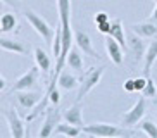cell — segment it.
<instances>
[{
    "instance_id": "1",
    "label": "cell",
    "mask_w": 157,
    "mask_h": 138,
    "mask_svg": "<svg viewBox=\"0 0 157 138\" xmlns=\"http://www.w3.org/2000/svg\"><path fill=\"white\" fill-rule=\"evenodd\" d=\"M57 10H59L60 28H62V52H60V57L56 60L54 74L50 76V83H48V86H47L45 93H43L47 97L50 95V92L56 88L59 74L66 66V60H67V55H69L71 45H73V38H74L73 28H71V0H57Z\"/></svg>"
},
{
    "instance_id": "2",
    "label": "cell",
    "mask_w": 157,
    "mask_h": 138,
    "mask_svg": "<svg viewBox=\"0 0 157 138\" xmlns=\"http://www.w3.org/2000/svg\"><path fill=\"white\" fill-rule=\"evenodd\" d=\"M83 133L92 135V136H100V138H114V136H133L135 131L126 129V126H117V124L92 123L88 126H83Z\"/></svg>"
},
{
    "instance_id": "3",
    "label": "cell",
    "mask_w": 157,
    "mask_h": 138,
    "mask_svg": "<svg viewBox=\"0 0 157 138\" xmlns=\"http://www.w3.org/2000/svg\"><path fill=\"white\" fill-rule=\"evenodd\" d=\"M24 17H26V21L29 23V26L42 36V40L45 41L47 45H50L52 41H54V36H56V29L47 23L42 16H38V14L31 9L24 10Z\"/></svg>"
},
{
    "instance_id": "4",
    "label": "cell",
    "mask_w": 157,
    "mask_h": 138,
    "mask_svg": "<svg viewBox=\"0 0 157 138\" xmlns=\"http://www.w3.org/2000/svg\"><path fill=\"white\" fill-rule=\"evenodd\" d=\"M105 73V66H100V67H90L86 73L81 76L79 79V90H78V95H76V100H83L88 93L92 92L93 88L97 86L100 83L102 76Z\"/></svg>"
},
{
    "instance_id": "5",
    "label": "cell",
    "mask_w": 157,
    "mask_h": 138,
    "mask_svg": "<svg viewBox=\"0 0 157 138\" xmlns=\"http://www.w3.org/2000/svg\"><path fill=\"white\" fill-rule=\"evenodd\" d=\"M145 112H147V97L142 95L128 112H124V114L121 116V124L126 126V128H133V126H136L143 119Z\"/></svg>"
},
{
    "instance_id": "6",
    "label": "cell",
    "mask_w": 157,
    "mask_h": 138,
    "mask_svg": "<svg viewBox=\"0 0 157 138\" xmlns=\"http://www.w3.org/2000/svg\"><path fill=\"white\" fill-rule=\"evenodd\" d=\"M60 112L57 110V105L56 107H47L45 109V121H43L42 128L38 131V136L40 138H47V136H52L54 131H56L57 124L60 123Z\"/></svg>"
},
{
    "instance_id": "7",
    "label": "cell",
    "mask_w": 157,
    "mask_h": 138,
    "mask_svg": "<svg viewBox=\"0 0 157 138\" xmlns=\"http://www.w3.org/2000/svg\"><path fill=\"white\" fill-rule=\"evenodd\" d=\"M4 117L9 124L10 129V136L12 138H24L26 136V126L24 121L19 117V114L16 112V109H5L4 110Z\"/></svg>"
},
{
    "instance_id": "8",
    "label": "cell",
    "mask_w": 157,
    "mask_h": 138,
    "mask_svg": "<svg viewBox=\"0 0 157 138\" xmlns=\"http://www.w3.org/2000/svg\"><path fill=\"white\" fill-rule=\"evenodd\" d=\"M38 71H40L38 66H36V67L28 69L23 76H19V78L16 79V83L12 85V88L9 90V93L19 92V90H31V88L38 83Z\"/></svg>"
},
{
    "instance_id": "9",
    "label": "cell",
    "mask_w": 157,
    "mask_h": 138,
    "mask_svg": "<svg viewBox=\"0 0 157 138\" xmlns=\"http://www.w3.org/2000/svg\"><path fill=\"white\" fill-rule=\"evenodd\" d=\"M14 97H16V102L21 109H33L35 105H38L42 102L43 95L38 92H29V90H19V92H14Z\"/></svg>"
},
{
    "instance_id": "10",
    "label": "cell",
    "mask_w": 157,
    "mask_h": 138,
    "mask_svg": "<svg viewBox=\"0 0 157 138\" xmlns=\"http://www.w3.org/2000/svg\"><path fill=\"white\" fill-rule=\"evenodd\" d=\"M74 41H76V45L81 48L83 54L90 55L92 59H100V55H98V52L93 48L92 38H90V35H88L86 31H83V29H76V31H74Z\"/></svg>"
},
{
    "instance_id": "11",
    "label": "cell",
    "mask_w": 157,
    "mask_h": 138,
    "mask_svg": "<svg viewBox=\"0 0 157 138\" xmlns=\"http://www.w3.org/2000/svg\"><path fill=\"white\" fill-rule=\"evenodd\" d=\"M104 45H105L107 55H109L112 64H116V66L123 64V47H121L119 41L116 40V38H112L111 35H107L105 40H104Z\"/></svg>"
},
{
    "instance_id": "12",
    "label": "cell",
    "mask_w": 157,
    "mask_h": 138,
    "mask_svg": "<svg viewBox=\"0 0 157 138\" xmlns=\"http://www.w3.org/2000/svg\"><path fill=\"white\" fill-rule=\"evenodd\" d=\"M128 50H129V54L133 55V64H138L140 60H143L145 52H147V47L143 43L142 36L133 33V36L128 38Z\"/></svg>"
},
{
    "instance_id": "13",
    "label": "cell",
    "mask_w": 157,
    "mask_h": 138,
    "mask_svg": "<svg viewBox=\"0 0 157 138\" xmlns=\"http://www.w3.org/2000/svg\"><path fill=\"white\" fill-rule=\"evenodd\" d=\"M62 117H64V121H67V123L74 124V126H81V128H83V112H81V102L76 100L71 107H67V109L62 112Z\"/></svg>"
},
{
    "instance_id": "14",
    "label": "cell",
    "mask_w": 157,
    "mask_h": 138,
    "mask_svg": "<svg viewBox=\"0 0 157 138\" xmlns=\"http://www.w3.org/2000/svg\"><path fill=\"white\" fill-rule=\"evenodd\" d=\"M131 31L142 38H155L157 36V24L154 21L135 23V24H131Z\"/></svg>"
},
{
    "instance_id": "15",
    "label": "cell",
    "mask_w": 157,
    "mask_h": 138,
    "mask_svg": "<svg viewBox=\"0 0 157 138\" xmlns=\"http://www.w3.org/2000/svg\"><path fill=\"white\" fill-rule=\"evenodd\" d=\"M66 66L69 69H73V71H76V73H83V55H81V48L78 45L71 47Z\"/></svg>"
},
{
    "instance_id": "16",
    "label": "cell",
    "mask_w": 157,
    "mask_h": 138,
    "mask_svg": "<svg viewBox=\"0 0 157 138\" xmlns=\"http://www.w3.org/2000/svg\"><path fill=\"white\" fill-rule=\"evenodd\" d=\"M155 60H157V38L148 43L147 52H145V57H143V74H145V76L150 74L152 66L155 64Z\"/></svg>"
},
{
    "instance_id": "17",
    "label": "cell",
    "mask_w": 157,
    "mask_h": 138,
    "mask_svg": "<svg viewBox=\"0 0 157 138\" xmlns=\"http://www.w3.org/2000/svg\"><path fill=\"white\" fill-rule=\"evenodd\" d=\"M81 133H83V128H81V126H74V124L67 123V121H66V123H59L56 131H54L56 136H71V138L79 136Z\"/></svg>"
},
{
    "instance_id": "18",
    "label": "cell",
    "mask_w": 157,
    "mask_h": 138,
    "mask_svg": "<svg viewBox=\"0 0 157 138\" xmlns=\"http://www.w3.org/2000/svg\"><path fill=\"white\" fill-rule=\"evenodd\" d=\"M57 85H59L62 90H66V92H71V90H74L76 86H79V79L74 76V74H71L69 71H60L59 74V79H57Z\"/></svg>"
},
{
    "instance_id": "19",
    "label": "cell",
    "mask_w": 157,
    "mask_h": 138,
    "mask_svg": "<svg viewBox=\"0 0 157 138\" xmlns=\"http://www.w3.org/2000/svg\"><path fill=\"white\" fill-rule=\"evenodd\" d=\"M0 48L4 52H14V54L24 55L26 54V47L17 40H12V38H5L0 36Z\"/></svg>"
},
{
    "instance_id": "20",
    "label": "cell",
    "mask_w": 157,
    "mask_h": 138,
    "mask_svg": "<svg viewBox=\"0 0 157 138\" xmlns=\"http://www.w3.org/2000/svg\"><path fill=\"white\" fill-rule=\"evenodd\" d=\"M35 62H36V66L40 69H42L43 73H50V69H52V60H50V55L47 54L45 50H43L42 47H35Z\"/></svg>"
},
{
    "instance_id": "21",
    "label": "cell",
    "mask_w": 157,
    "mask_h": 138,
    "mask_svg": "<svg viewBox=\"0 0 157 138\" xmlns=\"http://www.w3.org/2000/svg\"><path fill=\"white\" fill-rule=\"evenodd\" d=\"M112 38H116V40L121 43V47L123 48H126V45H128V40H126V35H124V28H123V23H121V19H114L112 21V28H111V33H109Z\"/></svg>"
},
{
    "instance_id": "22",
    "label": "cell",
    "mask_w": 157,
    "mask_h": 138,
    "mask_svg": "<svg viewBox=\"0 0 157 138\" xmlns=\"http://www.w3.org/2000/svg\"><path fill=\"white\" fill-rule=\"evenodd\" d=\"M16 28H17V19H16L14 14H10V12H5L2 17H0V31L4 33H10V31H14Z\"/></svg>"
},
{
    "instance_id": "23",
    "label": "cell",
    "mask_w": 157,
    "mask_h": 138,
    "mask_svg": "<svg viewBox=\"0 0 157 138\" xmlns=\"http://www.w3.org/2000/svg\"><path fill=\"white\" fill-rule=\"evenodd\" d=\"M52 52H54V57L56 60L60 57V52H62V28L56 26V38H54V45H52Z\"/></svg>"
},
{
    "instance_id": "24",
    "label": "cell",
    "mask_w": 157,
    "mask_h": 138,
    "mask_svg": "<svg viewBox=\"0 0 157 138\" xmlns=\"http://www.w3.org/2000/svg\"><path fill=\"white\" fill-rule=\"evenodd\" d=\"M138 126H140V129H142V131H143L145 135H147V136H150V138H157V126H155V124H154L150 119L140 121Z\"/></svg>"
},
{
    "instance_id": "25",
    "label": "cell",
    "mask_w": 157,
    "mask_h": 138,
    "mask_svg": "<svg viewBox=\"0 0 157 138\" xmlns=\"http://www.w3.org/2000/svg\"><path fill=\"white\" fill-rule=\"evenodd\" d=\"M142 95L147 97V98H152V97L157 95V85L154 83V79L148 78V76H147V85H145V88H143Z\"/></svg>"
},
{
    "instance_id": "26",
    "label": "cell",
    "mask_w": 157,
    "mask_h": 138,
    "mask_svg": "<svg viewBox=\"0 0 157 138\" xmlns=\"http://www.w3.org/2000/svg\"><path fill=\"white\" fill-rule=\"evenodd\" d=\"M97 26V29L100 33H104V35H109L111 33V28H112V21L109 19V21H104V23H98V24H95Z\"/></svg>"
},
{
    "instance_id": "27",
    "label": "cell",
    "mask_w": 157,
    "mask_h": 138,
    "mask_svg": "<svg viewBox=\"0 0 157 138\" xmlns=\"http://www.w3.org/2000/svg\"><path fill=\"white\" fill-rule=\"evenodd\" d=\"M145 85H147V76H142V78H135V92H143Z\"/></svg>"
},
{
    "instance_id": "28",
    "label": "cell",
    "mask_w": 157,
    "mask_h": 138,
    "mask_svg": "<svg viewBox=\"0 0 157 138\" xmlns=\"http://www.w3.org/2000/svg\"><path fill=\"white\" fill-rule=\"evenodd\" d=\"M48 98H50V104L52 105H59V102H60V93L57 88H54L50 92V95H48Z\"/></svg>"
},
{
    "instance_id": "29",
    "label": "cell",
    "mask_w": 157,
    "mask_h": 138,
    "mask_svg": "<svg viewBox=\"0 0 157 138\" xmlns=\"http://www.w3.org/2000/svg\"><path fill=\"white\" fill-rule=\"evenodd\" d=\"M104 21H109V14L104 12V10H100V12H97L95 16H93V23H95V24L104 23Z\"/></svg>"
},
{
    "instance_id": "30",
    "label": "cell",
    "mask_w": 157,
    "mask_h": 138,
    "mask_svg": "<svg viewBox=\"0 0 157 138\" xmlns=\"http://www.w3.org/2000/svg\"><path fill=\"white\" fill-rule=\"evenodd\" d=\"M123 88H124V92L133 93L135 92V78H128V79H126L124 85H123Z\"/></svg>"
},
{
    "instance_id": "31",
    "label": "cell",
    "mask_w": 157,
    "mask_h": 138,
    "mask_svg": "<svg viewBox=\"0 0 157 138\" xmlns=\"http://www.w3.org/2000/svg\"><path fill=\"white\" fill-rule=\"evenodd\" d=\"M5 5H10V7H14V9H19L21 7V2L19 0H2Z\"/></svg>"
},
{
    "instance_id": "32",
    "label": "cell",
    "mask_w": 157,
    "mask_h": 138,
    "mask_svg": "<svg viewBox=\"0 0 157 138\" xmlns=\"http://www.w3.org/2000/svg\"><path fill=\"white\" fill-rule=\"evenodd\" d=\"M150 21H154L157 24V5H155V9L152 10V14H150Z\"/></svg>"
},
{
    "instance_id": "33",
    "label": "cell",
    "mask_w": 157,
    "mask_h": 138,
    "mask_svg": "<svg viewBox=\"0 0 157 138\" xmlns=\"http://www.w3.org/2000/svg\"><path fill=\"white\" fill-rule=\"evenodd\" d=\"M5 76H0V90H5Z\"/></svg>"
}]
</instances>
